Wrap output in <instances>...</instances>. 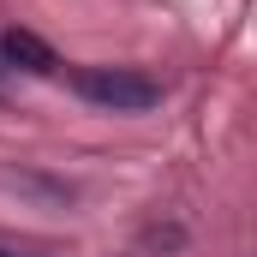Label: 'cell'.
<instances>
[{"mask_svg": "<svg viewBox=\"0 0 257 257\" xmlns=\"http://www.w3.org/2000/svg\"><path fill=\"white\" fill-rule=\"evenodd\" d=\"M72 84H78L84 102H96L108 114H150L162 102V84L144 78V72H126V66H78Z\"/></svg>", "mask_w": 257, "mask_h": 257, "instance_id": "cell-1", "label": "cell"}, {"mask_svg": "<svg viewBox=\"0 0 257 257\" xmlns=\"http://www.w3.org/2000/svg\"><path fill=\"white\" fill-rule=\"evenodd\" d=\"M0 90H6V60H0Z\"/></svg>", "mask_w": 257, "mask_h": 257, "instance_id": "cell-3", "label": "cell"}, {"mask_svg": "<svg viewBox=\"0 0 257 257\" xmlns=\"http://www.w3.org/2000/svg\"><path fill=\"white\" fill-rule=\"evenodd\" d=\"M0 257H6V251H0Z\"/></svg>", "mask_w": 257, "mask_h": 257, "instance_id": "cell-4", "label": "cell"}, {"mask_svg": "<svg viewBox=\"0 0 257 257\" xmlns=\"http://www.w3.org/2000/svg\"><path fill=\"white\" fill-rule=\"evenodd\" d=\"M0 60L18 66V72H36V78H54V72H60V54H54L42 36H30V30H6V36H0Z\"/></svg>", "mask_w": 257, "mask_h": 257, "instance_id": "cell-2", "label": "cell"}]
</instances>
